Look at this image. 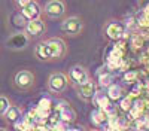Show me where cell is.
Listing matches in <instances>:
<instances>
[{"mask_svg": "<svg viewBox=\"0 0 149 131\" xmlns=\"http://www.w3.org/2000/svg\"><path fill=\"white\" fill-rule=\"evenodd\" d=\"M109 119L110 118L106 115V112L103 109H95V110L91 112V122L94 125H97V127H103L104 128L109 124Z\"/></svg>", "mask_w": 149, "mask_h": 131, "instance_id": "7c38bea8", "label": "cell"}, {"mask_svg": "<svg viewBox=\"0 0 149 131\" xmlns=\"http://www.w3.org/2000/svg\"><path fill=\"white\" fill-rule=\"evenodd\" d=\"M14 83L18 89L27 91L34 85V75L29 70H19L14 76Z\"/></svg>", "mask_w": 149, "mask_h": 131, "instance_id": "7a4b0ae2", "label": "cell"}, {"mask_svg": "<svg viewBox=\"0 0 149 131\" xmlns=\"http://www.w3.org/2000/svg\"><path fill=\"white\" fill-rule=\"evenodd\" d=\"M106 34L112 40H121L124 37V34H125V28L119 22H110L106 27Z\"/></svg>", "mask_w": 149, "mask_h": 131, "instance_id": "9c48e42d", "label": "cell"}, {"mask_svg": "<svg viewBox=\"0 0 149 131\" xmlns=\"http://www.w3.org/2000/svg\"><path fill=\"white\" fill-rule=\"evenodd\" d=\"M78 92H79V97L84 98V100H93L94 95L97 94V89H95V83L93 80H88L84 85L78 87Z\"/></svg>", "mask_w": 149, "mask_h": 131, "instance_id": "8fae6325", "label": "cell"}, {"mask_svg": "<svg viewBox=\"0 0 149 131\" xmlns=\"http://www.w3.org/2000/svg\"><path fill=\"white\" fill-rule=\"evenodd\" d=\"M40 6L37 2H33V0H29V3L26 8H22L19 14L24 17V19H26L27 22L30 21H36V19H40Z\"/></svg>", "mask_w": 149, "mask_h": 131, "instance_id": "5b68a950", "label": "cell"}, {"mask_svg": "<svg viewBox=\"0 0 149 131\" xmlns=\"http://www.w3.org/2000/svg\"><path fill=\"white\" fill-rule=\"evenodd\" d=\"M10 101L6 95H0V116H5V113L9 110Z\"/></svg>", "mask_w": 149, "mask_h": 131, "instance_id": "ac0fdd59", "label": "cell"}, {"mask_svg": "<svg viewBox=\"0 0 149 131\" xmlns=\"http://www.w3.org/2000/svg\"><path fill=\"white\" fill-rule=\"evenodd\" d=\"M103 110L106 112V115H107L109 118H115V116H116V106L112 104V103H109Z\"/></svg>", "mask_w": 149, "mask_h": 131, "instance_id": "7402d4cb", "label": "cell"}, {"mask_svg": "<svg viewBox=\"0 0 149 131\" xmlns=\"http://www.w3.org/2000/svg\"><path fill=\"white\" fill-rule=\"evenodd\" d=\"M27 3H29V0H18V2H15V5H17V6H19L21 9H22V8H26V6H27Z\"/></svg>", "mask_w": 149, "mask_h": 131, "instance_id": "d4e9b609", "label": "cell"}, {"mask_svg": "<svg viewBox=\"0 0 149 131\" xmlns=\"http://www.w3.org/2000/svg\"><path fill=\"white\" fill-rule=\"evenodd\" d=\"M5 121L8 124H12V125H17L19 121H21V118H22V113H21V109L18 106H10L9 107V110L5 113Z\"/></svg>", "mask_w": 149, "mask_h": 131, "instance_id": "4fadbf2b", "label": "cell"}, {"mask_svg": "<svg viewBox=\"0 0 149 131\" xmlns=\"http://www.w3.org/2000/svg\"><path fill=\"white\" fill-rule=\"evenodd\" d=\"M107 98L113 100V101L122 98V89L119 88V85H115V83H113V85H110L107 88Z\"/></svg>", "mask_w": 149, "mask_h": 131, "instance_id": "9a60e30c", "label": "cell"}, {"mask_svg": "<svg viewBox=\"0 0 149 131\" xmlns=\"http://www.w3.org/2000/svg\"><path fill=\"white\" fill-rule=\"evenodd\" d=\"M94 104L98 106V109H104V107L109 104V98H107V94H103V92H97L93 98Z\"/></svg>", "mask_w": 149, "mask_h": 131, "instance_id": "2e32d148", "label": "cell"}, {"mask_svg": "<svg viewBox=\"0 0 149 131\" xmlns=\"http://www.w3.org/2000/svg\"><path fill=\"white\" fill-rule=\"evenodd\" d=\"M67 131H81V130H78V128H72V127H70Z\"/></svg>", "mask_w": 149, "mask_h": 131, "instance_id": "4316f807", "label": "cell"}, {"mask_svg": "<svg viewBox=\"0 0 149 131\" xmlns=\"http://www.w3.org/2000/svg\"><path fill=\"white\" fill-rule=\"evenodd\" d=\"M27 43H29V36L24 34V33H15V34H12L10 37L6 40L8 48L15 49V51L17 49H24Z\"/></svg>", "mask_w": 149, "mask_h": 131, "instance_id": "ba28073f", "label": "cell"}, {"mask_svg": "<svg viewBox=\"0 0 149 131\" xmlns=\"http://www.w3.org/2000/svg\"><path fill=\"white\" fill-rule=\"evenodd\" d=\"M46 31V24L42 19L30 21L26 26V34L27 36H42Z\"/></svg>", "mask_w": 149, "mask_h": 131, "instance_id": "30bf717a", "label": "cell"}, {"mask_svg": "<svg viewBox=\"0 0 149 131\" xmlns=\"http://www.w3.org/2000/svg\"><path fill=\"white\" fill-rule=\"evenodd\" d=\"M93 131H98V130H93Z\"/></svg>", "mask_w": 149, "mask_h": 131, "instance_id": "f1b7e54d", "label": "cell"}, {"mask_svg": "<svg viewBox=\"0 0 149 131\" xmlns=\"http://www.w3.org/2000/svg\"><path fill=\"white\" fill-rule=\"evenodd\" d=\"M61 30L69 36H76L84 30V22L78 17H70L61 22Z\"/></svg>", "mask_w": 149, "mask_h": 131, "instance_id": "277c9868", "label": "cell"}, {"mask_svg": "<svg viewBox=\"0 0 149 131\" xmlns=\"http://www.w3.org/2000/svg\"><path fill=\"white\" fill-rule=\"evenodd\" d=\"M140 92H142V88H140V85H136V87L131 89L130 97H139V95H140Z\"/></svg>", "mask_w": 149, "mask_h": 131, "instance_id": "cb8c5ba5", "label": "cell"}, {"mask_svg": "<svg viewBox=\"0 0 149 131\" xmlns=\"http://www.w3.org/2000/svg\"><path fill=\"white\" fill-rule=\"evenodd\" d=\"M66 12V5L60 0H51L45 5V14L49 18H60Z\"/></svg>", "mask_w": 149, "mask_h": 131, "instance_id": "8992f818", "label": "cell"}, {"mask_svg": "<svg viewBox=\"0 0 149 131\" xmlns=\"http://www.w3.org/2000/svg\"><path fill=\"white\" fill-rule=\"evenodd\" d=\"M143 12H145V14H146V15H149V3H148V5L145 6V9H143Z\"/></svg>", "mask_w": 149, "mask_h": 131, "instance_id": "484cf974", "label": "cell"}, {"mask_svg": "<svg viewBox=\"0 0 149 131\" xmlns=\"http://www.w3.org/2000/svg\"><path fill=\"white\" fill-rule=\"evenodd\" d=\"M0 131H8V130H5V128H0Z\"/></svg>", "mask_w": 149, "mask_h": 131, "instance_id": "83f0119b", "label": "cell"}, {"mask_svg": "<svg viewBox=\"0 0 149 131\" xmlns=\"http://www.w3.org/2000/svg\"><path fill=\"white\" fill-rule=\"evenodd\" d=\"M98 82H100V85L104 87V88H109L110 85H113V78H112L110 75L104 73V75H100V78H98Z\"/></svg>", "mask_w": 149, "mask_h": 131, "instance_id": "d6986e66", "label": "cell"}, {"mask_svg": "<svg viewBox=\"0 0 149 131\" xmlns=\"http://www.w3.org/2000/svg\"><path fill=\"white\" fill-rule=\"evenodd\" d=\"M48 88L54 94H60L67 88V76L63 73H52L48 79Z\"/></svg>", "mask_w": 149, "mask_h": 131, "instance_id": "3957f363", "label": "cell"}, {"mask_svg": "<svg viewBox=\"0 0 149 131\" xmlns=\"http://www.w3.org/2000/svg\"><path fill=\"white\" fill-rule=\"evenodd\" d=\"M136 78H137V71H134V70H128L124 73V82H127V83L136 82Z\"/></svg>", "mask_w": 149, "mask_h": 131, "instance_id": "44dd1931", "label": "cell"}, {"mask_svg": "<svg viewBox=\"0 0 149 131\" xmlns=\"http://www.w3.org/2000/svg\"><path fill=\"white\" fill-rule=\"evenodd\" d=\"M142 45H143V36H134L133 42H131V46L134 48V49H137V48H140Z\"/></svg>", "mask_w": 149, "mask_h": 131, "instance_id": "603a6c76", "label": "cell"}, {"mask_svg": "<svg viewBox=\"0 0 149 131\" xmlns=\"http://www.w3.org/2000/svg\"><path fill=\"white\" fill-rule=\"evenodd\" d=\"M133 103H134V101H131L130 95H128V97H122V98L119 100V109H121L122 112H131Z\"/></svg>", "mask_w": 149, "mask_h": 131, "instance_id": "e0dca14e", "label": "cell"}, {"mask_svg": "<svg viewBox=\"0 0 149 131\" xmlns=\"http://www.w3.org/2000/svg\"><path fill=\"white\" fill-rule=\"evenodd\" d=\"M69 76L70 79L76 83L78 87L84 85V83H86L90 80V76H88V71H86L82 66H73L69 71Z\"/></svg>", "mask_w": 149, "mask_h": 131, "instance_id": "52a82bcc", "label": "cell"}, {"mask_svg": "<svg viewBox=\"0 0 149 131\" xmlns=\"http://www.w3.org/2000/svg\"><path fill=\"white\" fill-rule=\"evenodd\" d=\"M36 57L40 61H49V60H60L66 55V43L58 39L52 37L43 42H39L34 49Z\"/></svg>", "mask_w": 149, "mask_h": 131, "instance_id": "6da1fadb", "label": "cell"}, {"mask_svg": "<svg viewBox=\"0 0 149 131\" xmlns=\"http://www.w3.org/2000/svg\"><path fill=\"white\" fill-rule=\"evenodd\" d=\"M58 116H60V121L61 122H73L74 118H76V113H74L73 109L67 107V104H63V106H58Z\"/></svg>", "mask_w": 149, "mask_h": 131, "instance_id": "5bb4252c", "label": "cell"}, {"mask_svg": "<svg viewBox=\"0 0 149 131\" xmlns=\"http://www.w3.org/2000/svg\"><path fill=\"white\" fill-rule=\"evenodd\" d=\"M137 24L140 27H149V15H146L143 10L137 15Z\"/></svg>", "mask_w": 149, "mask_h": 131, "instance_id": "ffe728a7", "label": "cell"}]
</instances>
